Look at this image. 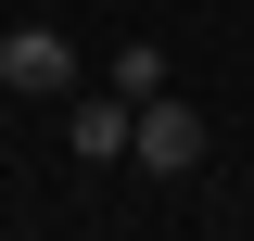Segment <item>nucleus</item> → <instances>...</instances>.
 Listing matches in <instances>:
<instances>
[{"mask_svg": "<svg viewBox=\"0 0 254 241\" xmlns=\"http://www.w3.org/2000/svg\"><path fill=\"white\" fill-rule=\"evenodd\" d=\"M127 152H140V165H153V178H190V165H203V152H216V127L190 115V102H140V115H127Z\"/></svg>", "mask_w": 254, "mask_h": 241, "instance_id": "obj_1", "label": "nucleus"}, {"mask_svg": "<svg viewBox=\"0 0 254 241\" xmlns=\"http://www.w3.org/2000/svg\"><path fill=\"white\" fill-rule=\"evenodd\" d=\"M102 76H115L127 102H153V89H165V51H153V38H115V63H102Z\"/></svg>", "mask_w": 254, "mask_h": 241, "instance_id": "obj_4", "label": "nucleus"}, {"mask_svg": "<svg viewBox=\"0 0 254 241\" xmlns=\"http://www.w3.org/2000/svg\"><path fill=\"white\" fill-rule=\"evenodd\" d=\"M0 89H13V102H64V89H76V38H64V26H13V38H0Z\"/></svg>", "mask_w": 254, "mask_h": 241, "instance_id": "obj_2", "label": "nucleus"}, {"mask_svg": "<svg viewBox=\"0 0 254 241\" xmlns=\"http://www.w3.org/2000/svg\"><path fill=\"white\" fill-rule=\"evenodd\" d=\"M127 115H140V102H76V115H64V140H76V165H115V152H127Z\"/></svg>", "mask_w": 254, "mask_h": 241, "instance_id": "obj_3", "label": "nucleus"}]
</instances>
